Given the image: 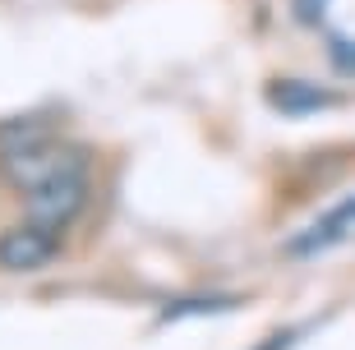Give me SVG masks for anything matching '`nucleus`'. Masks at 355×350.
Here are the masks:
<instances>
[{
    "label": "nucleus",
    "mask_w": 355,
    "mask_h": 350,
    "mask_svg": "<svg viewBox=\"0 0 355 350\" xmlns=\"http://www.w3.org/2000/svg\"><path fill=\"white\" fill-rule=\"evenodd\" d=\"M328 55H332V65L342 69V74H355V42L351 37H342V33H337V37L328 42Z\"/></svg>",
    "instance_id": "nucleus-6"
},
{
    "label": "nucleus",
    "mask_w": 355,
    "mask_h": 350,
    "mask_svg": "<svg viewBox=\"0 0 355 350\" xmlns=\"http://www.w3.org/2000/svg\"><path fill=\"white\" fill-rule=\"evenodd\" d=\"M291 341H295V332H277V337L268 341V346H259V350H286Z\"/></svg>",
    "instance_id": "nucleus-8"
},
{
    "label": "nucleus",
    "mask_w": 355,
    "mask_h": 350,
    "mask_svg": "<svg viewBox=\"0 0 355 350\" xmlns=\"http://www.w3.org/2000/svg\"><path fill=\"white\" fill-rule=\"evenodd\" d=\"M212 309H240V299H184V304L166 309V323L180 318V313H212Z\"/></svg>",
    "instance_id": "nucleus-5"
},
{
    "label": "nucleus",
    "mask_w": 355,
    "mask_h": 350,
    "mask_svg": "<svg viewBox=\"0 0 355 350\" xmlns=\"http://www.w3.org/2000/svg\"><path fill=\"white\" fill-rule=\"evenodd\" d=\"M60 254V231H46L37 221L14 226L0 235V268L5 272H37Z\"/></svg>",
    "instance_id": "nucleus-2"
},
{
    "label": "nucleus",
    "mask_w": 355,
    "mask_h": 350,
    "mask_svg": "<svg viewBox=\"0 0 355 350\" xmlns=\"http://www.w3.org/2000/svg\"><path fill=\"white\" fill-rule=\"evenodd\" d=\"M291 10H295V19H300L304 28H318L328 19V0H291Z\"/></svg>",
    "instance_id": "nucleus-7"
},
{
    "label": "nucleus",
    "mask_w": 355,
    "mask_h": 350,
    "mask_svg": "<svg viewBox=\"0 0 355 350\" xmlns=\"http://www.w3.org/2000/svg\"><path fill=\"white\" fill-rule=\"evenodd\" d=\"M351 235H355V194L346 198V203H337V208H328L323 217L309 221V226L286 245V254L291 259H314V254L342 245V240H351Z\"/></svg>",
    "instance_id": "nucleus-3"
},
{
    "label": "nucleus",
    "mask_w": 355,
    "mask_h": 350,
    "mask_svg": "<svg viewBox=\"0 0 355 350\" xmlns=\"http://www.w3.org/2000/svg\"><path fill=\"white\" fill-rule=\"evenodd\" d=\"M83 198H88V157L74 152L46 180L24 189V208H28V221H37L46 231H65L69 221L83 212Z\"/></svg>",
    "instance_id": "nucleus-1"
},
{
    "label": "nucleus",
    "mask_w": 355,
    "mask_h": 350,
    "mask_svg": "<svg viewBox=\"0 0 355 350\" xmlns=\"http://www.w3.org/2000/svg\"><path fill=\"white\" fill-rule=\"evenodd\" d=\"M263 92H268V106L282 111V116H318V111L337 106V97L318 83H309V78H272Z\"/></svg>",
    "instance_id": "nucleus-4"
}]
</instances>
